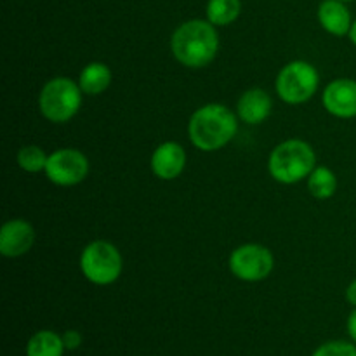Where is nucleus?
<instances>
[{
    "mask_svg": "<svg viewBox=\"0 0 356 356\" xmlns=\"http://www.w3.org/2000/svg\"><path fill=\"white\" fill-rule=\"evenodd\" d=\"M236 131V115L219 103H209L198 108L188 124L191 145L202 152H218L235 138Z\"/></svg>",
    "mask_w": 356,
    "mask_h": 356,
    "instance_id": "1",
    "label": "nucleus"
},
{
    "mask_svg": "<svg viewBox=\"0 0 356 356\" xmlns=\"http://www.w3.org/2000/svg\"><path fill=\"white\" fill-rule=\"evenodd\" d=\"M170 49L174 58L186 68H204L218 54V31L211 21L190 19L176 28Z\"/></svg>",
    "mask_w": 356,
    "mask_h": 356,
    "instance_id": "2",
    "label": "nucleus"
},
{
    "mask_svg": "<svg viewBox=\"0 0 356 356\" xmlns=\"http://www.w3.org/2000/svg\"><path fill=\"white\" fill-rule=\"evenodd\" d=\"M316 167L315 149L302 139H287L275 146L268 160L271 177L282 184H296L309 176Z\"/></svg>",
    "mask_w": 356,
    "mask_h": 356,
    "instance_id": "3",
    "label": "nucleus"
},
{
    "mask_svg": "<svg viewBox=\"0 0 356 356\" xmlns=\"http://www.w3.org/2000/svg\"><path fill=\"white\" fill-rule=\"evenodd\" d=\"M82 89L79 83L66 76L51 79L40 90L38 108L40 113L54 124L70 122L80 110L82 104Z\"/></svg>",
    "mask_w": 356,
    "mask_h": 356,
    "instance_id": "4",
    "label": "nucleus"
},
{
    "mask_svg": "<svg viewBox=\"0 0 356 356\" xmlns=\"http://www.w3.org/2000/svg\"><path fill=\"white\" fill-rule=\"evenodd\" d=\"M124 268L122 254L106 240H94L83 247L80 256V271L94 285H111L118 280Z\"/></svg>",
    "mask_w": 356,
    "mask_h": 356,
    "instance_id": "5",
    "label": "nucleus"
},
{
    "mask_svg": "<svg viewBox=\"0 0 356 356\" xmlns=\"http://www.w3.org/2000/svg\"><path fill=\"white\" fill-rule=\"evenodd\" d=\"M318 70L308 61H291L280 70L275 89L287 104H302L312 99L318 90Z\"/></svg>",
    "mask_w": 356,
    "mask_h": 356,
    "instance_id": "6",
    "label": "nucleus"
},
{
    "mask_svg": "<svg viewBox=\"0 0 356 356\" xmlns=\"http://www.w3.org/2000/svg\"><path fill=\"white\" fill-rule=\"evenodd\" d=\"M275 259L268 247L259 243H245L236 247L229 256V271L238 280L261 282L273 271Z\"/></svg>",
    "mask_w": 356,
    "mask_h": 356,
    "instance_id": "7",
    "label": "nucleus"
},
{
    "mask_svg": "<svg viewBox=\"0 0 356 356\" xmlns=\"http://www.w3.org/2000/svg\"><path fill=\"white\" fill-rule=\"evenodd\" d=\"M45 174L58 186H75L89 174V160L75 148L56 149L49 155Z\"/></svg>",
    "mask_w": 356,
    "mask_h": 356,
    "instance_id": "8",
    "label": "nucleus"
},
{
    "mask_svg": "<svg viewBox=\"0 0 356 356\" xmlns=\"http://www.w3.org/2000/svg\"><path fill=\"white\" fill-rule=\"evenodd\" d=\"M323 106L337 118L356 117V80L337 79L323 89Z\"/></svg>",
    "mask_w": 356,
    "mask_h": 356,
    "instance_id": "9",
    "label": "nucleus"
},
{
    "mask_svg": "<svg viewBox=\"0 0 356 356\" xmlns=\"http://www.w3.org/2000/svg\"><path fill=\"white\" fill-rule=\"evenodd\" d=\"M35 242L33 226L24 219H10L0 229V254L3 257H19Z\"/></svg>",
    "mask_w": 356,
    "mask_h": 356,
    "instance_id": "10",
    "label": "nucleus"
},
{
    "mask_svg": "<svg viewBox=\"0 0 356 356\" xmlns=\"http://www.w3.org/2000/svg\"><path fill=\"white\" fill-rule=\"evenodd\" d=\"M184 165H186V153L176 141L162 143L156 146L152 155V170L159 179H176L184 170Z\"/></svg>",
    "mask_w": 356,
    "mask_h": 356,
    "instance_id": "11",
    "label": "nucleus"
},
{
    "mask_svg": "<svg viewBox=\"0 0 356 356\" xmlns=\"http://www.w3.org/2000/svg\"><path fill=\"white\" fill-rule=\"evenodd\" d=\"M271 110H273V101L270 94L259 87L245 90L236 104V115L240 120L249 125L263 124L271 115Z\"/></svg>",
    "mask_w": 356,
    "mask_h": 356,
    "instance_id": "12",
    "label": "nucleus"
},
{
    "mask_svg": "<svg viewBox=\"0 0 356 356\" xmlns=\"http://www.w3.org/2000/svg\"><path fill=\"white\" fill-rule=\"evenodd\" d=\"M318 21L323 30L336 37H344L350 33L353 24L350 9L339 0H323L318 6Z\"/></svg>",
    "mask_w": 356,
    "mask_h": 356,
    "instance_id": "13",
    "label": "nucleus"
},
{
    "mask_svg": "<svg viewBox=\"0 0 356 356\" xmlns=\"http://www.w3.org/2000/svg\"><path fill=\"white\" fill-rule=\"evenodd\" d=\"M111 83V70L104 63L94 61L89 63L86 68L80 72L79 86L83 94L87 96H97L103 94Z\"/></svg>",
    "mask_w": 356,
    "mask_h": 356,
    "instance_id": "14",
    "label": "nucleus"
},
{
    "mask_svg": "<svg viewBox=\"0 0 356 356\" xmlns=\"http://www.w3.org/2000/svg\"><path fill=\"white\" fill-rule=\"evenodd\" d=\"M65 351L63 336L52 330H38L26 344V356H63Z\"/></svg>",
    "mask_w": 356,
    "mask_h": 356,
    "instance_id": "15",
    "label": "nucleus"
},
{
    "mask_svg": "<svg viewBox=\"0 0 356 356\" xmlns=\"http://www.w3.org/2000/svg\"><path fill=\"white\" fill-rule=\"evenodd\" d=\"M242 10V2L240 0H209L205 7L207 21H211L214 26H228Z\"/></svg>",
    "mask_w": 356,
    "mask_h": 356,
    "instance_id": "16",
    "label": "nucleus"
},
{
    "mask_svg": "<svg viewBox=\"0 0 356 356\" xmlns=\"http://www.w3.org/2000/svg\"><path fill=\"white\" fill-rule=\"evenodd\" d=\"M308 190L318 200H327L334 197L337 190V177L329 167H315L312 174L308 176Z\"/></svg>",
    "mask_w": 356,
    "mask_h": 356,
    "instance_id": "17",
    "label": "nucleus"
},
{
    "mask_svg": "<svg viewBox=\"0 0 356 356\" xmlns=\"http://www.w3.org/2000/svg\"><path fill=\"white\" fill-rule=\"evenodd\" d=\"M17 165L21 167L26 172H40V170H45V165H47L49 155H45L44 149L37 145H26L17 152Z\"/></svg>",
    "mask_w": 356,
    "mask_h": 356,
    "instance_id": "18",
    "label": "nucleus"
},
{
    "mask_svg": "<svg viewBox=\"0 0 356 356\" xmlns=\"http://www.w3.org/2000/svg\"><path fill=\"white\" fill-rule=\"evenodd\" d=\"M312 356H356V344L353 341H329L316 348Z\"/></svg>",
    "mask_w": 356,
    "mask_h": 356,
    "instance_id": "19",
    "label": "nucleus"
},
{
    "mask_svg": "<svg viewBox=\"0 0 356 356\" xmlns=\"http://www.w3.org/2000/svg\"><path fill=\"white\" fill-rule=\"evenodd\" d=\"M82 334L79 330H66L63 334V343H65L66 351H75L82 346Z\"/></svg>",
    "mask_w": 356,
    "mask_h": 356,
    "instance_id": "20",
    "label": "nucleus"
},
{
    "mask_svg": "<svg viewBox=\"0 0 356 356\" xmlns=\"http://www.w3.org/2000/svg\"><path fill=\"white\" fill-rule=\"evenodd\" d=\"M346 330H348V336H350V339L356 344V308L350 313V316H348Z\"/></svg>",
    "mask_w": 356,
    "mask_h": 356,
    "instance_id": "21",
    "label": "nucleus"
},
{
    "mask_svg": "<svg viewBox=\"0 0 356 356\" xmlns=\"http://www.w3.org/2000/svg\"><path fill=\"white\" fill-rule=\"evenodd\" d=\"M346 301L350 302L351 306H355L356 308V278L353 282H351L350 285H348L346 289Z\"/></svg>",
    "mask_w": 356,
    "mask_h": 356,
    "instance_id": "22",
    "label": "nucleus"
},
{
    "mask_svg": "<svg viewBox=\"0 0 356 356\" xmlns=\"http://www.w3.org/2000/svg\"><path fill=\"white\" fill-rule=\"evenodd\" d=\"M348 37H350V40L353 42V45L356 47V19L353 21V24H351V30L350 33H348Z\"/></svg>",
    "mask_w": 356,
    "mask_h": 356,
    "instance_id": "23",
    "label": "nucleus"
},
{
    "mask_svg": "<svg viewBox=\"0 0 356 356\" xmlns=\"http://www.w3.org/2000/svg\"><path fill=\"white\" fill-rule=\"evenodd\" d=\"M339 2H344V3H346V2H353V0H339Z\"/></svg>",
    "mask_w": 356,
    "mask_h": 356,
    "instance_id": "24",
    "label": "nucleus"
}]
</instances>
